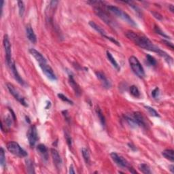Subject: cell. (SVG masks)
<instances>
[{
  "label": "cell",
  "instance_id": "obj_1",
  "mask_svg": "<svg viewBox=\"0 0 174 174\" xmlns=\"http://www.w3.org/2000/svg\"><path fill=\"white\" fill-rule=\"evenodd\" d=\"M125 35L129 40L132 41L135 44H136L137 46L141 48L150 50L151 52L158 53L159 55L163 52L162 50L160 49L156 45H154L147 37L144 36V35H138L137 33L132 31H127L125 33Z\"/></svg>",
  "mask_w": 174,
  "mask_h": 174
},
{
  "label": "cell",
  "instance_id": "obj_2",
  "mask_svg": "<svg viewBox=\"0 0 174 174\" xmlns=\"http://www.w3.org/2000/svg\"><path fill=\"white\" fill-rule=\"evenodd\" d=\"M107 9L108 11L113 14L114 15L116 16L117 17L120 18L122 20L125 21L128 24L133 27H137V24L133 20V19L129 16L127 12H124L123 10H121L120 8H118L116 6H107Z\"/></svg>",
  "mask_w": 174,
  "mask_h": 174
},
{
  "label": "cell",
  "instance_id": "obj_3",
  "mask_svg": "<svg viewBox=\"0 0 174 174\" xmlns=\"http://www.w3.org/2000/svg\"><path fill=\"white\" fill-rule=\"evenodd\" d=\"M129 62L131 70L135 73V74L140 78H143L145 77V71L138 58L134 56H131L129 58Z\"/></svg>",
  "mask_w": 174,
  "mask_h": 174
},
{
  "label": "cell",
  "instance_id": "obj_4",
  "mask_svg": "<svg viewBox=\"0 0 174 174\" xmlns=\"http://www.w3.org/2000/svg\"><path fill=\"white\" fill-rule=\"evenodd\" d=\"M6 146L9 152L17 157L23 158L27 156V152L21 148L19 143L15 141H10L7 143Z\"/></svg>",
  "mask_w": 174,
  "mask_h": 174
},
{
  "label": "cell",
  "instance_id": "obj_5",
  "mask_svg": "<svg viewBox=\"0 0 174 174\" xmlns=\"http://www.w3.org/2000/svg\"><path fill=\"white\" fill-rule=\"evenodd\" d=\"M95 12L96 15L98 16L102 21H104L106 24L110 25L112 28L116 27V25L115 24V23L114 22L112 19L110 17V16L108 15L104 10H103L102 8H100V6H95Z\"/></svg>",
  "mask_w": 174,
  "mask_h": 174
},
{
  "label": "cell",
  "instance_id": "obj_6",
  "mask_svg": "<svg viewBox=\"0 0 174 174\" xmlns=\"http://www.w3.org/2000/svg\"><path fill=\"white\" fill-rule=\"evenodd\" d=\"M6 86L7 88H8V91L10 92V93L14 97H15V99H17L18 102L20 103L21 105L25 106V107H28V104L26 102L25 97H23V96L19 93V91L16 89V88L14 85L10 84V83H8V84H6Z\"/></svg>",
  "mask_w": 174,
  "mask_h": 174
},
{
  "label": "cell",
  "instance_id": "obj_7",
  "mask_svg": "<svg viewBox=\"0 0 174 174\" xmlns=\"http://www.w3.org/2000/svg\"><path fill=\"white\" fill-rule=\"evenodd\" d=\"M3 47H4L5 52H6V63H7V64H8V65L9 67L13 60L12 59L11 44H10V40H9L8 36L7 35H5L4 37H3Z\"/></svg>",
  "mask_w": 174,
  "mask_h": 174
},
{
  "label": "cell",
  "instance_id": "obj_8",
  "mask_svg": "<svg viewBox=\"0 0 174 174\" xmlns=\"http://www.w3.org/2000/svg\"><path fill=\"white\" fill-rule=\"evenodd\" d=\"M27 137L30 146L32 147V148L34 147L38 139V131H37V128L35 125H31L29 127V130L27 131Z\"/></svg>",
  "mask_w": 174,
  "mask_h": 174
},
{
  "label": "cell",
  "instance_id": "obj_9",
  "mask_svg": "<svg viewBox=\"0 0 174 174\" xmlns=\"http://www.w3.org/2000/svg\"><path fill=\"white\" fill-rule=\"evenodd\" d=\"M110 157L115 164H116L117 166H118L119 167L129 168V167H130L127 160L124 157H122V156L119 155V154L116 153V152H112L110 154Z\"/></svg>",
  "mask_w": 174,
  "mask_h": 174
},
{
  "label": "cell",
  "instance_id": "obj_10",
  "mask_svg": "<svg viewBox=\"0 0 174 174\" xmlns=\"http://www.w3.org/2000/svg\"><path fill=\"white\" fill-rule=\"evenodd\" d=\"M40 65L41 70H42V72L45 74V76L48 78L49 80L52 81H55L57 79L56 76L54 74V72H53V70L52 69L50 65H48L46 63H44V64H41Z\"/></svg>",
  "mask_w": 174,
  "mask_h": 174
},
{
  "label": "cell",
  "instance_id": "obj_11",
  "mask_svg": "<svg viewBox=\"0 0 174 174\" xmlns=\"http://www.w3.org/2000/svg\"><path fill=\"white\" fill-rule=\"evenodd\" d=\"M50 152H51V155H52V158L53 162H54V165H55V167L57 169H61L60 168L61 167L62 163H63V161H62V159H61V156H60L59 153H58V151L54 148L51 149Z\"/></svg>",
  "mask_w": 174,
  "mask_h": 174
},
{
  "label": "cell",
  "instance_id": "obj_12",
  "mask_svg": "<svg viewBox=\"0 0 174 174\" xmlns=\"http://www.w3.org/2000/svg\"><path fill=\"white\" fill-rule=\"evenodd\" d=\"M95 75L97 76V78L99 80V81L102 82V84L103 85V86L106 89H108V88H111V82L108 80V79L107 78L106 75H105L104 73H103L102 72H95Z\"/></svg>",
  "mask_w": 174,
  "mask_h": 174
},
{
  "label": "cell",
  "instance_id": "obj_13",
  "mask_svg": "<svg viewBox=\"0 0 174 174\" xmlns=\"http://www.w3.org/2000/svg\"><path fill=\"white\" fill-rule=\"evenodd\" d=\"M9 67L10 68V70L12 71V74H13L14 78H15L16 80H17L18 82L19 83V84L21 85H25V82L23 80L22 78L21 77L20 75H19V72H18L17 67H16V65H15V62L14 61H12V62L10 64V65L9 66Z\"/></svg>",
  "mask_w": 174,
  "mask_h": 174
},
{
  "label": "cell",
  "instance_id": "obj_14",
  "mask_svg": "<svg viewBox=\"0 0 174 174\" xmlns=\"http://www.w3.org/2000/svg\"><path fill=\"white\" fill-rule=\"evenodd\" d=\"M29 52H30V54H31V55L35 58V60L38 62L39 65L47 63L46 59L44 57V56L42 55V54H41L40 52H38V50H36L35 49H34V48L29 49Z\"/></svg>",
  "mask_w": 174,
  "mask_h": 174
},
{
  "label": "cell",
  "instance_id": "obj_15",
  "mask_svg": "<svg viewBox=\"0 0 174 174\" xmlns=\"http://www.w3.org/2000/svg\"><path fill=\"white\" fill-rule=\"evenodd\" d=\"M26 30V35L27 37L28 40L33 44H35L37 42V37L35 33H34L33 28L30 25H27L25 28Z\"/></svg>",
  "mask_w": 174,
  "mask_h": 174
},
{
  "label": "cell",
  "instance_id": "obj_16",
  "mask_svg": "<svg viewBox=\"0 0 174 174\" xmlns=\"http://www.w3.org/2000/svg\"><path fill=\"white\" fill-rule=\"evenodd\" d=\"M69 83H70V86L72 87L73 90L75 92L76 95L77 96H80L81 95V89L80 88L79 85L76 83L75 80L74 78V76L72 74H69Z\"/></svg>",
  "mask_w": 174,
  "mask_h": 174
},
{
  "label": "cell",
  "instance_id": "obj_17",
  "mask_svg": "<svg viewBox=\"0 0 174 174\" xmlns=\"http://www.w3.org/2000/svg\"><path fill=\"white\" fill-rule=\"evenodd\" d=\"M37 151L39 154L42 157V159L45 161H47L48 158V148L43 143H40L37 146Z\"/></svg>",
  "mask_w": 174,
  "mask_h": 174
},
{
  "label": "cell",
  "instance_id": "obj_18",
  "mask_svg": "<svg viewBox=\"0 0 174 174\" xmlns=\"http://www.w3.org/2000/svg\"><path fill=\"white\" fill-rule=\"evenodd\" d=\"M133 116L136 120L137 122V124L139 125V127L143 128L146 127V122H145V118L142 115V114L139 112H135L133 113Z\"/></svg>",
  "mask_w": 174,
  "mask_h": 174
},
{
  "label": "cell",
  "instance_id": "obj_19",
  "mask_svg": "<svg viewBox=\"0 0 174 174\" xmlns=\"http://www.w3.org/2000/svg\"><path fill=\"white\" fill-rule=\"evenodd\" d=\"M124 118H125V120L129 124V125L132 128H137L139 127V125L137 122L136 120L135 119L133 116H131L130 114H125L124 115Z\"/></svg>",
  "mask_w": 174,
  "mask_h": 174
},
{
  "label": "cell",
  "instance_id": "obj_20",
  "mask_svg": "<svg viewBox=\"0 0 174 174\" xmlns=\"http://www.w3.org/2000/svg\"><path fill=\"white\" fill-rule=\"evenodd\" d=\"M89 25L91 27L93 28V29H95L96 31L98 32L99 34H101V35H102L103 37H104L105 38H106V39L108 38V35H106V32L104 31L103 28L99 26V25H97V23H95L94 22V21H90V22H89Z\"/></svg>",
  "mask_w": 174,
  "mask_h": 174
},
{
  "label": "cell",
  "instance_id": "obj_21",
  "mask_svg": "<svg viewBox=\"0 0 174 174\" xmlns=\"http://www.w3.org/2000/svg\"><path fill=\"white\" fill-rule=\"evenodd\" d=\"M106 56H107L108 59L109 60V61L112 63V66L114 67L116 70L120 71V66H119V65L118 64V63H117L116 59L114 58V56H112V54H111V52H109V51H107V52H106Z\"/></svg>",
  "mask_w": 174,
  "mask_h": 174
},
{
  "label": "cell",
  "instance_id": "obj_22",
  "mask_svg": "<svg viewBox=\"0 0 174 174\" xmlns=\"http://www.w3.org/2000/svg\"><path fill=\"white\" fill-rule=\"evenodd\" d=\"M173 150H170V149H167V150H165L164 151H163L162 154L163 156L166 159L169 160L171 162H173L174 161V156H173Z\"/></svg>",
  "mask_w": 174,
  "mask_h": 174
},
{
  "label": "cell",
  "instance_id": "obj_23",
  "mask_svg": "<svg viewBox=\"0 0 174 174\" xmlns=\"http://www.w3.org/2000/svg\"><path fill=\"white\" fill-rule=\"evenodd\" d=\"M82 157L84 158V160L86 165H89L90 162V153L88 149L83 148L82 149Z\"/></svg>",
  "mask_w": 174,
  "mask_h": 174
},
{
  "label": "cell",
  "instance_id": "obj_24",
  "mask_svg": "<svg viewBox=\"0 0 174 174\" xmlns=\"http://www.w3.org/2000/svg\"><path fill=\"white\" fill-rule=\"evenodd\" d=\"M95 111L96 113H97V116H98V118L99 119V120H100L101 123H102V125L103 126H105V125H106V120H105V117L104 116V114H103L102 111L101 110V109L99 107H96Z\"/></svg>",
  "mask_w": 174,
  "mask_h": 174
},
{
  "label": "cell",
  "instance_id": "obj_25",
  "mask_svg": "<svg viewBox=\"0 0 174 174\" xmlns=\"http://www.w3.org/2000/svg\"><path fill=\"white\" fill-rule=\"evenodd\" d=\"M125 3H129V5H130V7H131L133 9V10L135 12L136 15L138 16L139 17H142V12H141V10H140L139 7H138L137 5L133 4V3L131 2V1H125Z\"/></svg>",
  "mask_w": 174,
  "mask_h": 174
},
{
  "label": "cell",
  "instance_id": "obj_26",
  "mask_svg": "<svg viewBox=\"0 0 174 174\" xmlns=\"http://www.w3.org/2000/svg\"><path fill=\"white\" fill-rule=\"evenodd\" d=\"M129 90H130V93L133 96V97H136V98H138V97H140L139 90L138 89L137 86H136L135 85H132V86H131L130 88H129Z\"/></svg>",
  "mask_w": 174,
  "mask_h": 174
},
{
  "label": "cell",
  "instance_id": "obj_27",
  "mask_svg": "<svg viewBox=\"0 0 174 174\" xmlns=\"http://www.w3.org/2000/svg\"><path fill=\"white\" fill-rule=\"evenodd\" d=\"M139 171L141 172V173H144V174H150L152 173L151 171L150 167H149L148 165L144 164V163H142V164H140L139 165Z\"/></svg>",
  "mask_w": 174,
  "mask_h": 174
},
{
  "label": "cell",
  "instance_id": "obj_28",
  "mask_svg": "<svg viewBox=\"0 0 174 174\" xmlns=\"http://www.w3.org/2000/svg\"><path fill=\"white\" fill-rule=\"evenodd\" d=\"M26 166H27V170L29 173H34V167H33V163L31 160H26Z\"/></svg>",
  "mask_w": 174,
  "mask_h": 174
},
{
  "label": "cell",
  "instance_id": "obj_29",
  "mask_svg": "<svg viewBox=\"0 0 174 174\" xmlns=\"http://www.w3.org/2000/svg\"><path fill=\"white\" fill-rule=\"evenodd\" d=\"M0 164L1 167H4L6 165V155H5V151L2 147L0 150Z\"/></svg>",
  "mask_w": 174,
  "mask_h": 174
},
{
  "label": "cell",
  "instance_id": "obj_30",
  "mask_svg": "<svg viewBox=\"0 0 174 174\" xmlns=\"http://www.w3.org/2000/svg\"><path fill=\"white\" fill-rule=\"evenodd\" d=\"M18 7H19V16H20L21 17H23L25 13V4L23 1H18Z\"/></svg>",
  "mask_w": 174,
  "mask_h": 174
},
{
  "label": "cell",
  "instance_id": "obj_31",
  "mask_svg": "<svg viewBox=\"0 0 174 174\" xmlns=\"http://www.w3.org/2000/svg\"><path fill=\"white\" fill-rule=\"evenodd\" d=\"M154 31H155L157 34H159L160 35H161V36H163L164 38H167V39L170 38V37L169 36V35H167L164 31H163L162 29H160V27L159 26H157V25L154 26Z\"/></svg>",
  "mask_w": 174,
  "mask_h": 174
},
{
  "label": "cell",
  "instance_id": "obj_32",
  "mask_svg": "<svg viewBox=\"0 0 174 174\" xmlns=\"http://www.w3.org/2000/svg\"><path fill=\"white\" fill-rule=\"evenodd\" d=\"M145 108L146 109V110L148 112V113L150 114L151 116H155V117H160V115L159 114V113L157 112L154 108L150 107V106H145Z\"/></svg>",
  "mask_w": 174,
  "mask_h": 174
},
{
  "label": "cell",
  "instance_id": "obj_33",
  "mask_svg": "<svg viewBox=\"0 0 174 174\" xmlns=\"http://www.w3.org/2000/svg\"><path fill=\"white\" fill-rule=\"evenodd\" d=\"M146 61L150 65L152 66H155L157 65V61L153 56L150 55V54H147L146 55Z\"/></svg>",
  "mask_w": 174,
  "mask_h": 174
},
{
  "label": "cell",
  "instance_id": "obj_34",
  "mask_svg": "<svg viewBox=\"0 0 174 174\" xmlns=\"http://www.w3.org/2000/svg\"><path fill=\"white\" fill-rule=\"evenodd\" d=\"M57 95H58V98H59L60 99H61V100L63 101V102H66V103H68V104H70V105H73V104H74V102H73L72 100H70V99H69V98H67V97H66V96L64 95L63 94H62V93H58Z\"/></svg>",
  "mask_w": 174,
  "mask_h": 174
},
{
  "label": "cell",
  "instance_id": "obj_35",
  "mask_svg": "<svg viewBox=\"0 0 174 174\" xmlns=\"http://www.w3.org/2000/svg\"><path fill=\"white\" fill-rule=\"evenodd\" d=\"M65 139H66L67 143V144H68L69 147L71 148V147H72V137H71L70 133H69L67 131H65Z\"/></svg>",
  "mask_w": 174,
  "mask_h": 174
},
{
  "label": "cell",
  "instance_id": "obj_36",
  "mask_svg": "<svg viewBox=\"0 0 174 174\" xmlns=\"http://www.w3.org/2000/svg\"><path fill=\"white\" fill-rule=\"evenodd\" d=\"M160 95V91H159V88L157 87L152 91V96L154 99H157L159 97Z\"/></svg>",
  "mask_w": 174,
  "mask_h": 174
},
{
  "label": "cell",
  "instance_id": "obj_37",
  "mask_svg": "<svg viewBox=\"0 0 174 174\" xmlns=\"http://www.w3.org/2000/svg\"><path fill=\"white\" fill-rule=\"evenodd\" d=\"M152 14L154 15V17L156 18V19H158V20L161 21L163 19V17L161 14H159V12H152Z\"/></svg>",
  "mask_w": 174,
  "mask_h": 174
},
{
  "label": "cell",
  "instance_id": "obj_38",
  "mask_svg": "<svg viewBox=\"0 0 174 174\" xmlns=\"http://www.w3.org/2000/svg\"><path fill=\"white\" fill-rule=\"evenodd\" d=\"M162 42H163V43H164L165 44V45H167V46H169L170 48H171V50H173V44L171 43V42H169V41H167V40H163Z\"/></svg>",
  "mask_w": 174,
  "mask_h": 174
},
{
  "label": "cell",
  "instance_id": "obj_39",
  "mask_svg": "<svg viewBox=\"0 0 174 174\" xmlns=\"http://www.w3.org/2000/svg\"><path fill=\"white\" fill-rule=\"evenodd\" d=\"M58 3V1H50V7L52 10H54V9L56 7V6H57Z\"/></svg>",
  "mask_w": 174,
  "mask_h": 174
},
{
  "label": "cell",
  "instance_id": "obj_40",
  "mask_svg": "<svg viewBox=\"0 0 174 174\" xmlns=\"http://www.w3.org/2000/svg\"><path fill=\"white\" fill-rule=\"evenodd\" d=\"M69 173H76V171H74V166L72 165H70V171H69Z\"/></svg>",
  "mask_w": 174,
  "mask_h": 174
},
{
  "label": "cell",
  "instance_id": "obj_41",
  "mask_svg": "<svg viewBox=\"0 0 174 174\" xmlns=\"http://www.w3.org/2000/svg\"><path fill=\"white\" fill-rule=\"evenodd\" d=\"M129 171H130L131 173H137V171H135L134 169L133 168V167H129Z\"/></svg>",
  "mask_w": 174,
  "mask_h": 174
},
{
  "label": "cell",
  "instance_id": "obj_42",
  "mask_svg": "<svg viewBox=\"0 0 174 174\" xmlns=\"http://www.w3.org/2000/svg\"><path fill=\"white\" fill-rule=\"evenodd\" d=\"M169 170L171 171V173H174V167H173V165H171L169 166Z\"/></svg>",
  "mask_w": 174,
  "mask_h": 174
},
{
  "label": "cell",
  "instance_id": "obj_43",
  "mask_svg": "<svg viewBox=\"0 0 174 174\" xmlns=\"http://www.w3.org/2000/svg\"><path fill=\"white\" fill-rule=\"evenodd\" d=\"M169 8L170 11H171V12H174V7L173 5H169Z\"/></svg>",
  "mask_w": 174,
  "mask_h": 174
},
{
  "label": "cell",
  "instance_id": "obj_44",
  "mask_svg": "<svg viewBox=\"0 0 174 174\" xmlns=\"http://www.w3.org/2000/svg\"><path fill=\"white\" fill-rule=\"evenodd\" d=\"M129 146H130V147H129V148L132 149L133 150H137V148H135V147L133 146V145H132V144H131V143H129Z\"/></svg>",
  "mask_w": 174,
  "mask_h": 174
},
{
  "label": "cell",
  "instance_id": "obj_45",
  "mask_svg": "<svg viewBox=\"0 0 174 174\" xmlns=\"http://www.w3.org/2000/svg\"><path fill=\"white\" fill-rule=\"evenodd\" d=\"M3 4H4V1H1V12H2L3 10Z\"/></svg>",
  "mask_w": 174,
  "mask_h": 174
},
{
  "label": "cell",
  "instance_id": "obj_46",
  "mask_svg": "<svg viewBox=\"0 0 174 174\" xmlns=\"http://www.w3.org/2000/svg\"><path fill=\"white\" fill-rule=\"evenodd\" d=\"M26 119H27V116H26ZM28 122L30 123V121L29 120V119H28Z\"/></svg>",
  "mask_w": 174,
  "mask_h": 174
}]
</instances>
